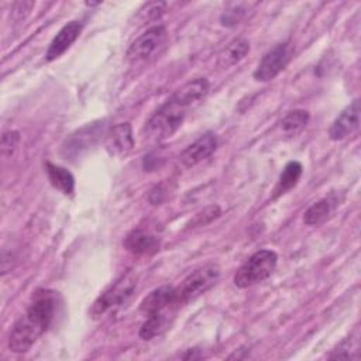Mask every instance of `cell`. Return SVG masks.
Wrapping results in <instances>:
<instances>
[{
  "label": "cell",
  "instance_id": "obj_1",
  "mask_svg": "<svg viewBox=\"0 0 361 361\" xmlns=\"http://www.w3.org/2000/svg\"><path fill=\"white\" fill-rule=\"evenodd\" d=\"M55 296L48 290L38 292L27 310L16 320L8 334V348L16 354L27 353L49 329L55 317Z\"/></svg>",
  "mask_w": 361,
  "mask_h": 361
},
{
  "label": "cell",
  "instance_id": "obj_2",
  "mask_svg": "<svg viewBox=\"0 0 361 361\" xmlns=\"http://www.w3.org/2000/svg\"><path fill=\"white\" fill-rule=\"evenodd\" d=\"M188 109L186 104L172 94L147 120L144 127L145 138L151 141H162L171 137L182 126Z\"/></svg>",
  "mask_w": 361,
  "mask_h": 361
},
{
  "label": "cell",
  "instance_id": "obj_3",
  "mask_svg": "<svg viewBox=\"0 0 361 361\" xmlns=\"http://www.w3.org/2000/svg\"><path fill=\"white\" fill-rule=\"evenodd\" d=\"M278 264V255L272 250H258L234 274L233 282L237 288L245 289L254 286L272 275Z\"/></svg>",
  "mask_w": 361,
  "mask_h": 361
},
{
  "label": "cell",
  "instance_id": "obj_4",
  "mask_svg": "<svg viewBox=\"0 0 361 361\" xmlns=\"http://www.w3.org/2000/svg\"><path fill=\"white\" fill-rule=\"evenodd\" d=\"M137 288V276L131 272L120 276L116 282H113L103 293H100L93 305L89 309V314L93 319H99L104 316L111 309H116L124 305Z\"/></svg>",
  "mask_w": 361,
  "mask_h": 361
},
{
  "label": "cell",
  "instance_id": "obj_5",
  "mask_svg": "<svg viewBox=\"0 0 361 361\" xmlns=\"http://www.w3.org/2000/svg\"><path fill=\"white\" fill-rule=\"evenodd\" d=\"M220 278V268L216 264H206L192 271L179 286H176L178 305H186L212 289Z\"/></svg>",
  "mask_w": 361,
  "mask_h": 361
},
{
  "label": "cell",
  "instance_id": "obj_6",
  "mask_svg": "<svg viewBox=\"0 0 361 361\" xmlns=\"http://www.w3.org/2000/svg\"><path fill=\"white\" fill-rule=\"evenodd\" d=\"M293 56V48L289 42H281L274 45L258 62L252 76L258 82H269L275 79L290 62Z\"/></svg>",
  "mask_w": 361,
  "mask_h": 361
},
{
  "label": "cell",
  "instance_id": "obj_7",
  "mask_svg": "<svg viewBox=\"0 0 361 361\" xmlns=\"http://www.w3.org/2000/svg\"><path fill=\"white\" fill-rule=\"evenodd\" d=\"M165 39H166L165 27L161 24L152 25L131 42L126 56L131 62L147 61L159 51V48L165 44Z\"/></svg>",
  "mask_w": 361,
  "mask_h": 361
},
{
  "label": "cell",
  "instance_id": "obj_8",
  "mask_svg": "<svg viewBox=\"0 0 361 361\" xmlns=\"http://www.w3.org/2000/svg\"><path fill=\"white\" fill-rule=\"evenodd\" d=\"M104 147L113 157H126L134 148V135L130 123H118L113 126L104 138Z\"/></svg>",
  "mask_w": 361,
  "mask_h": 361
},
{
  "label": "cell",
  "instance_id": "obj_9",
  "mask_svg": "<svg viewBox=\"0 0 361 361\" xmlns=\"http://www.w3.org/2000/svg\"><path fill=\"white\" fill-rule=\"evenodd\" d=\"M360 100H353L333 121L329 137L333 141H341L355 133L360 126Z\"/></svg>",
  "mask_w": 361,
  "mask_h": 361
},
{
  "label": "cell",
  "instance_id": "obj_10",
  "mask_svg": "<svg viewBox=\"0 0 361 361\" xmlns=\"http://www.w3.org/2000/svg\"><path fill=\"white\" fill-rule=\"evenodd\" d=\"M217 144L219 141L214 133H204L182 151L179 159L188 168L195 166L207 159L217 149Z\"/></svg>",
  "mask_w": 361,
  "mask_h": 361
},
{
  "label": "cell",
  "instance_id": "obj_11",
  "mask_svg": "<svg viewBox=\"0 0 361 361\" xmlns=\"http://www.w3.org/2000/svg\"><path fill=\"white\" fill-rule=\"evenodd\" d=\"M178 305L176 288L165 285L151 290L140 303V312L145 316L169 310Z\"/></svg>",
  "mask_w": 361,
  "mask_h": 361
},
{
  "label": "cell",
  "instance_id": "obj_12",
  "mask_svg": "<svg viewBox=\"0 0 361 361\" xmlns=\"http://www.w3.org/2000/svg\"><path fill=\"white\" fill-rule=\"evenodd\" d=\"M80 32H82L80 21L73 20V21L66 23L52 38V41L45 52V59L48 62H52V61L58 59L59 56H62L71 48V45L78 39Z\"/></svg>",
  "mask_w": 361,
  "mask_h": 361
},
{
  "label": "cell",
  "instance_id": "obj_13",
  "mask_svg": "<svg viewBox=\"0 0 361 361\" xmlns=\"http://www.w3.org/2000/svg\"><path fill=\"white\" fill-rule=\"evenodd\" d=\"M123 244L127 251L135 255H149L159 250V238L142 228L131 230Z\"/></svg>",
  "mask_w": 361,
  "mask_h": 361
},
{
  "label": "cell",
  "instance_id": "obj_14",
  "mask_svg": "<svg viewBox=\"0 0 361 361\" xmlns=\"http://www.w3.org/2000/svg\"><path fill=\"white\" fill-rule=\"evenodd\" d=\"M100 135V126L99 124H90L75 134H72L69 138H66L62 151L68 155H78L82 149L89 148Z\"/></svg>",
  "mask_w": 361,
  "mask_h": 361
},
{
  "label": "cell",
  "instance_id": "obj_15",
  "mask_svg": "<svg viewBox=\"0 0 361 361\" xmlns=\"http://www.w3.org/2000/svg\"><path fill=\"white\" fill-rule=\"evenodd\" d=\"M338 199L334 195L326 196L317 202H314L312 206L307 207V210L303 214V221L307 226H319L324 223L331 213L338 206Z\"/></svg>",
  "mask_w": 361,
  "mask_h": 361
},
{
  "label": "cell",
  "instance_id": "obj_16",
  "mask_svg": "<svg viewBox=\"0 0 361 361\" xmlns=\"http://www.w3.org/2000/svg\"><path fill=\"white\" fill-rule=\"evenodd\" d=\"M210 85L206 78H196L189 82H186L183 86H180L173 96L180 100L183 104L190 107L192 104L200 102L209 92Z\"/></svg>",
  "mask_w": 361,
  "mask_h": 361
},
{
  "label": "cell",
  "instance_id": "obj_17",
  "mask_svg": "<svg viewBox=\"0 0 361 361\" xmlns=\"http://www.w3.org/2000/svg\"><path fill=\"white\" fill-rule=\"evenodd\" d=\"M171 309L164 310L159 313H154L149 316H145L144 323L140 327V337L142 340H152L154 337L162 334L171 324Z\"/></svg>",
  "mask_w": 361,
  "mask_h": 361
},
{
  "label": "cell",
  "instance_id": "obj_18",
  "mask_svg": "<svg viewBox=\"0 0 361 361\" xmlns=\"http://www.w3.org/2000/svg\"><path fill=\"white\" fill-rule=\"evenodd\" d=\"M250 52V41L245 38H235L233 39L219 55V66L221 68H230L240 61H243L247 54Z\"/></svg>",
  "mask_w": 361,
  "mask_h": 361
},
{
  "label": "cell",
  "instance_id": "obj_19",
  "mask_svg": "<svg viewBox=\"0 0 361 361\" xmlns=\"http://www.w3.org/2000/svg\"><path fill=\"white\" fill-rule=\"evenodd\" d=\"M45 169H47L48 179H49L51 185L55 189H58L59 192H62L66 196L73 193V190H75V178L71 173V171H68L63 166L55 165L52 162H47Z\"/></svg>",
  "mask_w": 361,
  "mask_h": 361
},
{
  "label": "cell",
  "instance_id": "obj_20",
  "mask_svg": "<svg viewBox=\"0 0 361 361\" xmlns=\"http://www.w3.org/2000/svg\"><path fill=\"white\" fill-rule=\"evenodd\" d=\"M302 173H303L302 164L299 161H289L278 178L276 186L274 189V197H278L286 193L288 190H290L298 183Z\"/></svg>",
  "mask_w": 361,
  "mask_h": 361
},
{
  "label": "cell",
  "instance_id": "obj_21",
  "mask_svg": "<svg viewBox=\"0 0 361 361\" xmlns=\"http://www.w3.org/2000/svg\"><path fill=\"white\" fill-rule=\"evenodd\" d=\"M309 118H310V114L307 110H303V109L292 110L288 114H285L279 121L281 131L289 137L296 135L307 126Z\"/></svg>",
  "mask_w": 361,
  "mask_h": 361
},
{
  "label": "cell",
  "instance_id": "obj_22",
  "mask_svg": "<svg viewBox=\"0 0 361 361\" xmlns=\"http://www.w3.org/2000/svg\"><path fill=\"white\" fill-rule=\"evenodd\" d=\"M360 336L358 331L355 330L351 333L348 337H345L330 354L329 358L331 360H338V358H345V360H354L358 358L360 353Z\"/></svg>",
  "mask_w": 361,
  "mask_h": 361
},
{
  "label": "cell",
  "instance_id": "obj_23",
  "mask_svg": "<svg viewBox=\"0 0 361 361\" xmlns=\"http://www.w3.org/2000/svg\"><path fill=\"white\" fill-rule=\"evenodd\" d=\"M221 214V209L219 204H212L204 207L203 210H200L199 213L195 214V217L192 219L189 227H200V226H206L209 223H212L213 220H216L219 216Z\"/></svg>",
  "mask_w": 361,
  "mask_h": 361
},
{
  "label": "cell",
  "instance_id": "obj_24",
  "mask_svg": "<svg viewBox=\"0 0 361 361\" xmlns=\"http://www.w3.org/2000/svg\"><path fill=\"white\" fill-rule=\"evenodd\" d=\"M20 142V134L18 131L16 130H10V131H6L3 133L1 135V155L3 157H10L13 155V152L16 151L17 145Z\"/></svg>",
  "mask_w": 361,
  "mask_h": 361
},
{
  "label": "cell",
  "instance_id": "obj_25",
  "mask_svg": "<svg viewBox=\"0 0 361 361\" xmlns=\"http://www.w3.org/2000/svg\"><path fill=\"white\" fill-rule=\"evenodd\" d=\"M244 14H245V11L241 8V4H234L233 10H226L221 14L220 21L226 27H233V25H235V24H238L241 21Z\"/></svg>",
  "mask_w": 361,
  "mask_h": 361
},
{
  "label": "cell",
  "instance_id": "obj_26",
  "mask_svg": "<svg viewBox=\"0 0 361 361\" xmlns=\"http://www.w3.org/2000/svg\"><path fill=\"white\" fill-rule=\"evenodd\" d=\"M166 8V3L164 1H155V3H147L144 7L140 10L141 14L148 18V20H155L164 14Z\"/></svg>",
  "mask_w": 361,
  "mask_h": 361
}]
</instances>
